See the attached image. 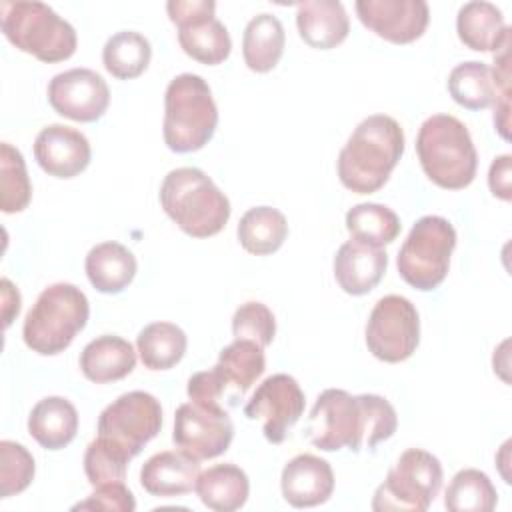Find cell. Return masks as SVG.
Masks as SVG:
<instances>
[{
  "label": "cell",
  "instance_id": "obj_1",
  "mask_svg": "<svg viewBox=\"0 0 512 512\" xmlns=\"http://www.w3.org/2000/svg\"><path fill=\"white\" fill-rule=\"evenodd\" d=\"M398 428L394 406L378 394L352 396L340 388L324 390L308 418L310 442L324 450L336 452L348 448L360 452L374 450L388 440Z\"/></svg>",
  "mask_w": 512,
  "mask_h": 512
},
{
  "label": "cell",
  "instance_id": "obj_2",
  "mask_svg": "<svg viewBox=\"0 0 512 512\" xmlns=\"http://www.w3.org/2000/svg\"><path fill=\"white\" fill-rule=\"evenodd\" d=\"M404 154V132L386 114L364 118L338 154V178L356 194L378 192Z\"/></svg>",
  "mask_w": 512,
  "mask_h": 512
},
{
  "label": "cell",
  "instance_id": "obj_3",
  "mask_svg": "<svg viewBox=\"0 0 512 512\" xmlns=\"http://www.w3.org/2000/svg\"><path fill=\"white\" fill-rule=\"evenodd\" d=\"M160 204L168 218L192 238L218 234L230 218L226 194L200 168L170 170L160 186Z\"/></svg>",
  "mask_w": 512,
  "mask_h": 512
},
{
  "label": "cell",
  "instance_id": "obj_4",
  "mask_svg": "<svg viewBox=\"0 0 512 512\" xmlns=\"http://www.w3.org/2000/svg\"><path fill=\"white\" fill-rule=\"evenodd\" d=\"M416 152L424 174L440 188L462 190L476 176L478 154L472 136L450 114H434L422 122Z\"/></svg>",
  "mask_w": 512,
  "mask_h": 512
},
{
  "label": "cell",
  "instance_id": "obj_5",
  "mask_svg": "<svg viewBox=\"0 0 512 512\" xmlns=\"http://www.w3.org/2000/svg\"><path fill=\"white\" fill-rule=\"evenodd\" d=\"M218 126V108L208 82L198 74H178L164 94V142L172 152L204 148Z\"/></svg>",
  "mask_w": 512,
  "mask_h": 512
},
{
  "label": "cell",
  "instance_id": "obj_6",
  "mask_svg": "<svg viewBox=\"0 0 512 512\" xmlns=\"http://www.w3.org/2000/svg\"><path fill=\"white\" fill-rule=\"evenodd\" d=\"M0 28L12 46L48 64L68 60L78 46L74 26L36 0L0 2Z\"/></svg>",
  "mask_w": 512,
  "mask_h": 512
},
{
  "label": "cell",
  "instance_id": "obj_7",
  "mask_svg": "<svg viewBox=\"0 0 512 512\" xmlns=\"http://www.w3.org/2000/svg\"><path fill=\"white\" fill-rule=\"evenodd\" d=\"M90 304L86 294L68 282H56L40 292L22 326L24 344L42 356L64 352L86 326Z\"/></svg>",
  "mask_w": 512,
  "mask_h": 512
},
{
  "label": "cell",
  "instance_id": "obj_8",
  "mask_svg": "<svg viewBox=\"0 0 512 512\" xmlns=\"http://www.w3.org/2000/svg\"><path fill=\"white\" fill-rule=\"evenodd\" d=\"M454 248V226L442 216H422L398 250V274L416 290H434L448 274Z\"/></svg>",
  "mask_w": 512,
  "mask_h": 512
},
{
  "label": "cell",
  "instance_id": "obj_9",
  "mask_svg": "<svg viewBox=\"0 0 512 512\" xmlns=\"http://www.w3.org/2000/svg\"><path fill=\"white\" fill-rule=\"evenodd\" d=\"M442 488L440 460L420 448H408L390 468L386 480L376 488L372 510L424 512Z\"/></svg>",
  "mask_w": 512,
  "mask_h": 512
},
{
  "label": "cell",
  "instance_id": "obj_10",
  "mask_svg": "<svg viewBox=\"0 0 512 512\" xmlns=\"http://www.w3.org/2000/svg\"><path fill=\"white\" fill-rule=\"evenodd\" d=\"M420 342L416 306L398 294L380 298L366 322V346L374 358L396 364L408 360Z\"/></svg>",
  "mask_w": 512,
  "mask_h": 512
},
{
  "label": "cell",
  "instance_id": "obj_11",
  "mask_svg": "<svg viewBox=\"0 0 512 512\" xmlns=\"http://www.w3.org/2000/svg\"><path fill=\"white\" fill-rule=\"evenodd\" d=\"M162 428L160 402L142 390H132L108 404L98 418V436L120 446L130 458L158 436Z\"/></svg>",
  "mask_w": 512,
  "mask_h": 512
},
{
  "label": "cell",
  "instance_id": "obj_12",
  "mask_svg": "<svg viewBox=\"0 0 512 512\" xmlns=\"http://www.w3.org/2000/svg\"><path fill=\"white\" fill-rule=\"evenodd\" d=\"M166 10L178 28L180 48L192 60L216 66L230 56L232 40L226 26L214 16L212 0H170Z\"/></svg>",
  "mask_w": 512,
  "mask_h": 512
},
{
  "label": "cell",
  "instance_id": "obj_13",
  "mask_svg": "<svg viewBox=\"0 0 512 512\" xmlns=\"http://www.w3.org/2000/svg\"><path fill=\"white\" fill-rule=\"evenodd\" d=\"M234 438V424L224 406L186 402L174 414V444L196 460L224 454Z\"/></svg>",
  "mask_w": 512,
  "mask_h": 512
},
{
  "label": "cell",
  "instance_id": "obj_14",
  "mask_svg": "<svg viewBox=\"0 0 512 512\" xmlns=\"http://www.w3.org/2000/svg\"><path fill=\"white\" fill-rule=\"evenodd\" d=\"M304 406L306 398L300 384L288 374H272L258 384L244 406V414L250 420H262L264 438L280 444L304 414Z\"/></svg>",
  "mask_w": 512,
  "mask_h": 512
},
{
  "label": "cell",
  "instance_id": "obj_15",
  "mask_svg": "<svg viewBox=\"0 0 512 512\" xmlns=\"http://www.w3.org/2000/svg\"><path fill=\"white\" fill-rule=\"evenodd\" d=\"M48 102L64 118L96 122L110 104L106 80L90 68H72L56 74L48 84Z\"/></svg>",
  "mask_w": 512,
  "mask_h": 512
},
{
  "label": "cell",
  "instance_id": "obj_16",
  "mask_svg": "<svg viewBox=\"0 0 512 512\" xmlns=\"http://www.w3.org/2000/svg\"><path fill=\"white\" fill-rule=\"evenodd\" d=\"M354 8L368 30L392 44L418 40L430 20L424 0H358Z\"/></svg>",
  "mask_w": 512,
  "mask_h": 512
},
{
  "label": "cell",
  "instance_id": "obj_17",
  "mask_svg": "<svg viewBox=\"0 0 512 512\" xmlns=\"http://www.w3.org/2000/svg\"><path fill=\"white\" fill-rule=\"evenodd\" d=\"M34 158L38 166L54 178H74L90 164L92 150L88 138L70 126L50 124L34 140Z\"/></svg>",
  "mask_w": 512,
  "mask_h": 512
},
{
  "label": "cell",
  "instance_id": "obj_18",
  "mask_svg": "<svg viewBox=\"0 0 512 512\" xmlns=\"http://www.w3.org/2000/svg\"><path fill=\"white\" fill-rule=\"evenodd\" d=\"M284 500L294 508H312L324 504L334 492L332 466L314 454H298L280 476Z\"/></svg>",
  "mask_w": 512,
  "mask_h": 512
},
{
  "label": "cell",
  "instance_id": "obj_19",
  "mask_svg": "<svg viewBox=\"0 0 512 512\" xmlns=\"http://www.w3.org/2000/svg\"><path fill=\"white\" fill-rule=\"evenodd\" d=\"M212 370L216 372V378L222 386V396L234 406L264 374V348L252 340L234 338V342L222 348L218 362Z\"/></svg>",
  "mask_w": 512,
  "mask_h": 512
},
{
  "label": "cell",
  "instance_id": "obj_20",
  "mask_svg": "<svg viewBox=\"0 0 512 512\" xmlns=\"http://www.w3.org/2000/svg\"><path fill=\"white\" fill-rule=\"evenodd\" d=\"M388 266V254L382 248L348 240L334 256V278L338 286L352 296L368 294L382 280Z\"/></svg>",
  "mask_w": 512,
  "mask_h": 512
},
{
  "label": "cell",
  "instance_id": "obj_21",
  "mask_svg": "<svg viewBox=\"0 0 512 512\" xmlns=\"http://www.w3.org/2000/svg\"><path fill=\"white\" fill-rule=\"evenodd\" d=\"M200 460L182 450H164L150 456L140 470L142 488L158 498L188 494L196 488Z\"/></svg>",
  "mask_w": 512,
  "mask_h": 512
},
{
  "label": "cell",
  "instance_id": "obj_22",
  "mask_svg": "<svg viewBox=\"0 0 512 512\" xmlns=\"http://www.w3.org/2000/svg\"><path fill=\"white\" fill-rule=\"evenodd\" d=\"M300 38L316 50H330L342 44L350 32L348 14L338 0H306L296 6Z\"/></svg>",
  "mask_w": 512,
  "mask_h": 512
},
{
  "label": "cell",
  "instance_id": "obj_23",
  "mask_svg": "<svg viewBox=\"0 0 512 512\" xmlns=\"http://www.w3.org/2000/svg\"><path fill=\"white\" fill-rule=\"evenodd\" d=\"M136 366L132 344L120 336L104 334L88 342L80 354L82 374L96 384L116 382L126 378Z\"/></svg>",
  "mask_w": 512,
  "mask_h": 512
},
{
  "label": "cell",
  "instance_id": "obj_24",
  "mask_svg": "<svg viewBox=\"0 0 512 512\" xmlns=\"http://www.w3.org/2000/svg\"><path fill=\"white\" fill-rule=\"evenodd\" d=\"M456 32L464 46L476 52H498L510 38L500 8L492 2H466L456 16Z\"/></svg>",
  "mask_w": 512,
  "mask_h": 512
},
{
  "label": "cell",
  "instance_id": "obj_25",
  "mask_svg": "<svg viewBox=\"0 0 512 512\" xmlns=\"http://www.w3.org/2000/svg\"><path fill=\"white\" fill-rule=\"evenodd\" d=\"M30 436L46 450L66 448L78 432V412L74 404L62 396H46L32 408L28 416Z\"/></svg>",
  "mask_w": 512,
  "mask_h": 512
},
{
  "label": "cell",
  "instance_id": "obj_26",
  "mask_svg": "<svg viewBox=\"0 0 512 512\" xmlns=\"http://www.w3.org/2000/svg\"><path fill=\"white\" fill-rule=\"evenodd\" d=\"M86 276L102 294H118L134 280L138 264L134 254L120 242L96 244L86 256Z\"/></svg>",
  "mask_w": 512,
  "mask_h": 512
},
{
  "label": "cell",
  "instance_id": "obj_27",
  "mask_svg": "<svg viewBox=\"0 0 512 512\" xmlns=\"http://www.w3.org/2000/svg\"><path fill=\"white\" fill-rule=\"evenodd\" d=\"M194 490L206 508L214 512H234L246 504L250 482L242 468L228 462L200 472Z\"/></svg>",
  "mask_w": 512,
  "mask_h": 512
},
{
  "label": "cell",
  "instance_id": "obj_28",
  "mask_svg": "<svg viewBox=\"0 0 512 512\" xmlns=\"http://www.w3.org/2000/svg\"><path fill=\"white\" fill-rule=\"evenodd\" d=\"M286 32L282 22L268 12L254 16L242 36V56L252 72L264 74L276 68L284 54Z\"/></svg>",
  "mask_w": 512,
  "mask_h": 512
},
{
  "label": "cell",
  "instance_id": "obj_29",
  "mask_svg": "<svg viewBox=\"0 0 512 512\" xmlns=\"http://www.w3.org/2000/svg\"><path fill=\"white\" fill-rule=\"evenodd\" d=\"M288 236V222L284 214L272 206L250 208L238 222L240 246L254 256H268L276 252Z\"/></svg>",
  "mask_w": 512,
  "mask_h": 512
},
{
  "label": "cell",
  "instance_id": "obj_30",
  "mask_svg": "<svg viewBox=\"0 0 512 512\" xmlns=\"http://www.w3.org/2000/svg\"><path fill=\"white\" fill-rule=\"evenodd\" d=\"M186 346L184 330L172 322H152L136 338L140 360L148 370H170L182 360Z\"/></svg>",
  "mask_w": 512,
  "mask_h": 512
},
{
  "label": "cell",
  "instance_id": "obj_31",
  "mask_svg": "<svg viewBox=\"0 0 512 512\" xmlns=\"http://www.w3.org/2000/svg\"><path fill=\"white\" fill-rule=\"evenodd\" d=\"M150 58V42L132 30L112 34L102 48V64L118 80L138 78L148 68Z\"/></svg>",
  "mask_w": 512,
  "mask_h": 512
},
{
  "label": "cell",
  "instance_id": "obj_32",
  "mask_svg": "<svg viewBox=\"0 0 512 512\" xmlns=\"http://www.w3.org/2000/svg\"><path fill=\"white\" fill-rule=\"evenodd\" d=\"M400 218L394 210L384 204L364 202L356 204L346 212V230L350 232L352 240L382 248L390 244L400 234Z\"/></svg>",
  "mask_w": 512,
  "mask_h": 512
},
{
  "label": "cell",
  "instance_id": "obj_33",
  "mask_svg": "<svg viewBox=\"0 0 512 512\" xmlns=\"http://www.w3.org/2000/svg\"><path fill=\"white\" fill-rule=\"evenodd\" d=\"M448 92L452 100L466 110L488 108L496 98L492 68L478 60L454 66L448 76Z\"/></svg>",
  "mask_w": 512,
  "mask_h": 512
},
{
  "label": "cell",
  "instance_id": "obj_34",
  "mask_svg": "<svg viewBox=\"0 0 512 512\" xmlns=\"http://www.w3.org/2000/svg\"><path fill=\"white\" fill-rule=\"evenodd\" d=\"M496 502L498 494L492 480L476 468L456 472L444 494V506L450 512H490Z\"/></svg>",
  "mask_w": 512,
  "mask_h": 512
},
{
  "label": "cell",
  "instance_id": "obj_35",
  "mask_svg": "<svg viewBox=\"0 0 512 512\" xmlns=\"http://www.w3.org/2000/svg\"><path fill=\"white\" fill-rule=\"evenodd\" d=\"M32 184L26 172V162L18 148L8 142L0 144V208L6 214H16L28 208Z\"/></svg>",
  "mask_w": 512,
  "mask_h": 512
},
{
  "label": "cell",
  "instance_id": "obj_36",
  "mask_svg": "<svg viewBox=\"0 0 512 512\" xmlns=\"http://www.w3.org/2000/svg\"><path fill=\"white\" fill-rule=\"evenodd\" d=\"M132 458L108 438L98 436L92 440L84 452V472L92 486L106 482H122L126 478V468Z\"/></svg>",
  "mask_w": 512,
  "mask_h": 512
},
{
  "label": "cell",
  "instance_id": "obj_37",
  "mask_svg": "<svg viewBox=\"0 0 512 512\" xmlns=\"http://www.w3.org/2000/svg\"><path fill=\"white\" fill-rule=\"evenodd\" d=\"M34 458L26 446L2 440L0 442V498L20 494L34 480Z\"/></svg>",
  "mask_w": 512,
  "mask_h": 512
},
{
  "label": "cell",
  "instance_id": "obj_38",
  "mask_svg": "<svg viewBox=\"0 0 512 512\" xmlns=\"http://www.w3.org/2000/svg\"><path fill=\"white\" fill-rule=\"evenodd\" d=\"M232 334L234 338L252 340L262 348L270 346L276 334V320L272 310L262 302H244L234 312Z\"/></svg>",
  "mask_w": 512,
  "mask_h": 512
},
{
  "label": "cell",
  "instance_id": "obj_39",
  "mask_svg": "<svg viewBox=\"0 0 512 512\" xmlns=\"http://www.w3.org/2000/svg\"><path fill=\"white\" fill-rule=\"evenodd\" d=\"M136 500L130 488L122 482H106L82 502L74 504L72 510H102V512H134Z\"/></svg>",
  "mask_w": 512,
  "mask_h": 512
},
{
  "label": "cell",
  "instance_id": "obj_40",
  "mask_svg": "<svg viewBox=\"0 0 512 512\" xmlns=\"http://www.w3.org/2000/svg\"><path fill=\"white\" fill-rule=\"evenodd\" d=\"M510 164H512L510 154H502L490 164L488 186H490V192L500 200H510L512 198V190H510L512 168H510Z\"/></svg>",
  "mask_w": 512,
  "mask_h": 512
},
{
  "label": "cell",
  "instance_id": "obj_41",
  "mask_svg": "<svg viewBox=\"0 0 512 512\" xmlns=\"http://www.w3.org/2000/svg\"><path fill=\"white\" fill-rule=\"evenodd\" d=\"M0 286H2L4 328H8L12 324V320H14V316H18V312H20V294H18V290L12 286V282L8 278H2Z\"/></svg>",
  "mask_w": 512,
  "mask_h": 512
}]
</instances>
